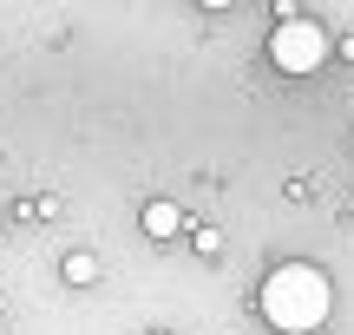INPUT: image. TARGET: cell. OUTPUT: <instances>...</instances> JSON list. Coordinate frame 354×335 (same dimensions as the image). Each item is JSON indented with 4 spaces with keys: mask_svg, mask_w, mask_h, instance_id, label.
Segmentation results:
<instances>
[{
    "mask_svg": "<svg viewBox=\"0 0 354 335\" xmlns=\"http://www.w3.org/2000/svg\"><path fill=\"white\" fill-rule=\"evenodd\" d=\"M256 309L282 335H315L335 316V283L315 263H276V270L263 276V289H256Z\"/></svg>",
    "mask_w": 354,
    "mask_h": 335,
    "instance_id": "cell-1",
    "label": "cell"
},
{
    "mask_svg": "<svg viewBox=\"0 0 354 335\" xmlns=\"http://www.w3.org/2000/svg\"><path fill=\"white\" fill-rule=\"evenodd\" d=\"M335 53V39H328V26L322 20H282L276 33H269V66L276 73H289V79H302V73H322V60Z\"/></svg>",
    "mask_w": 354,
    "mask_h": 335,
    "instance_id": "cell-2",
    "label": "cell"
},
{
    "mask_svg": "<svg viewBox=\"0 0 354 335\" xmlns=\"http://www.w3.org/2000/svg\"><path fill=\"white\" fill-rule=\"evenodd\" d=\"M138 224H145V237H158V244H165V237H177V230H184V210H177L171 197H151Z\"/></svg>",
    "mask_w": 354,
    "mask_h": 335,
    "instance_id": "cell-3",
    "label": "cell"
},
{
    "mask_svg": "<svg viewBox=\"0 0 354 335\" xmlns=\"http://www.w3.org/2000/svg\"><path fill=\"white\" fill-rule=\"evenodd\" d=\"M59 270H66V283H73V289H86V283H99V257H92V250H73V257H66Z\"/></svg>",
    "mask_w": 354,
    "mask_h": 335,
    "instance_id": "cell-4",
    "label": "cell"
},
{
    "mask_svg": "<svg viewBox=\"0 0 354 335\" xmlns=\"http://www.w3.org/2000/svg\"><path fill=\"white\" fill-rule=\"evenodd\" d=\"M0 316H7V289H0Z\"/></svg>",
    "mask_w": 354,
    "mask_h": 335,
    "instance_id": "cell-5",
    "label": "cell"
},
{
    "mask_svg": "<svg viewBox=\"0 0 354 335\" xmlns=\"http://www.w3.org/2000/svg\"><path fill=\"white\" fill-rule=\"evenodd\" d=\"M151 335H171V329H151Z\"/></svg>",
    "mask_w": 354,
    "mask_h": 335,
    "instance_id": "cell-6",
    "label": "cell"
}]
</instances>
